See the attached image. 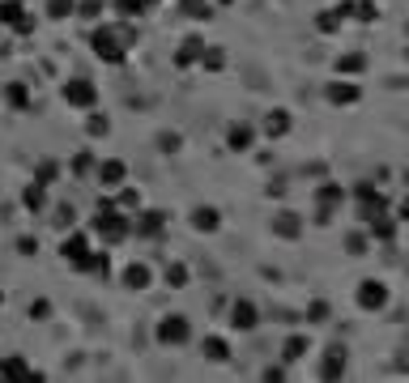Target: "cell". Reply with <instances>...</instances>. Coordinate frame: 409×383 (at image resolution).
I'll return each mask as SVG.
<instances>
[{"mask_svg":"<svg viewBox=\"0 0 409 383\" xmlns=\"http://www.w3.org/2000/svg\"><path fill=\"white\" fill-rule=\"evenodd\" d=\"M149 281H153L149 264H128V268H124V286H128V290H145Z\"/></svg>","mask_w":409,"mask_h":383,"instance_id":"obj_23","label":"cell"},{"mask_svg":"<svg viewBox=\"0 0 409 383\" xmlns=\"http://www.w3.org/2000/svg\"><path fill=\"white\" fill-rule=\"evenodd\" d=\"M22 204H26L30 213H39V209L47 204V192H43V183H30V188L22 192Z\"/></svg>","mask_w":409,"mask_h":383,"instance_id":"obj_31","label":"cell"},{"mask_svg":"<svg viewBox=\"0 0 409 383\" xmlns=\"http://www.w3.org/2000/svg\"><path fill=\"white\" fill-rule=\"evenodd\" d=\"M60 98H64L69 106H81V111H90V106L98 102V85H94L90 77H73V81H64Z\"/></svg>","mask_w":409,"mask_h":383,"instance_id":"obj_6","label":"cell"},{"mask_svg":"<svg viewBox=\"0 0 409 383\" xmlns=\"http://www.w3.org/2000/svg\"><path fill=\"white\" fill-rule=\"evenodd\" d=\"M367 247H371V239H367L363 230H349V235H345V251H349V256H367Z\"/></svg>","mask_w":409,"mask_h":383,"instance_id":"obj_34","label":"cell"},{"mask_svg":"<svg viewBox=\"0 0 409 383\" xmlns=\"http://www.w3.org/2000/svg\"><path fill=\"white\" fill-rule=\"evenodd\" d=\"M81 272H90V277H102V281H107V272H111V256H107V251H90V256L81 260Z\"/></svg>","mask_w":409,"mask_h":383,"instance_id":"obj_22","label":"cell"},{"mask_svg":"<svg viewBox=\"0 0 409 383\" xmlns=\"http://www.w3.org/2000/svg\"><path fill=\"white\" fill-rule=\"evenodd\" d=\"M256 323H261V311H256V302L239 298V302L230 307V328H239V333H251Z\"/></svg>","mask_w":409,"mask_h":383,"instance_id":"obj_13","label":"cell"},{"mask_svg":"<svg viewBox=\"0 0 409 383\" xmlns=\"http://www.w3.org/2000/svg\"><path fill=\"white\" fill-rule=\"evenodd\" d=\"M363 69H367V56H363V51H349V56L337 60V73H341V77H354V73H363Z\"/></svg>","mask_w":409,"mask_h":383,"instance_id":"obj_28","label":"cell"},{"mask_svg":"<svg viewBox=\"0 0 409 383\" xmlns=\"http://www.w3.org/2000/svg\"><path fill=\"white\" fill-rule=\"evenodd\" d=\"M200 47H204V39H196V34H192V39H183V43H179V51H175V69H192V64L200 60Z\"/></svg>","mask_w":409,"mask_h":383,"instance_id":"obj_20","label":"cell"},{"mask_svg":"<svg viewBox=\"0 0 409 383\" xmlns=\"http://www.w3.org/2000/svg\"><path fill=\"white\" fill-rule=\"evenodd\" d=\"M345 375V345H328L320 358V379H341Z\"/></svg>","mask_w":409,"mask_h":383,"instance_id":"obj_17","label":"cell"},{"mask_svg":"<svg viewBox=\"0 0 409 383\" xmlns=\"http://www.w3.org/2000/svg\"><path fill=\"white\" fill-rule=\"evenodd\" d=\"M179 5H196V0H179Z\"/></svg>","mask_w":409,"mask_h":383,"instance_id":"obj_47","label":"cell"},{"mask_svg":"<svg viewBox=\"0 0 409 383\" xmlns=\"http://www.w3.org/2000/svg\"><path fill=\"white\" fill-rule=\"evenodd\" d=\"M90 47L102 64H124L128 60V47H137V30L132 22H116V26H98L90 34Z\"/></svg>","mask_w":409,"mask_h":383,"instance_id":"obj_1","label":"cell"},{"mask_svg":"<svg viewBox=\"0 0 409 383\" xmlns=\"http://www.w3.org/2000/svg\"><path fill=\"white\" fill-rule=\"evenodd\" d=\"M396 217H388V213H375L371 222H367V239H375V243H392L396 239Z\"/></svg>","mask_w":409,"mask_h":383,"instance_id":"obj_16","label":"cell"},{"mask_svg":"<svg viewBox=\"0 0 409 383\" xmlns=\"http://www.w3.org/2000/svg\"><path fill=\"white\" fill-rule=\"evenodd\" d=\"M261 132H265L269 141H282V137L290 132V111H286V106H273V111H265Z\"/></svg>","mask_w":409,"mask_h":383,"instance_id":"obj_12","label":"cell"},{"mask_svg":"<svg viewBox=\"0 0 409 383\" xmlns=\"http://www.w3.org/2000/svg\"><path fill=\"white\" fill-rule=\"evenodd\" d=\"M251 141H256V128H251V124H230V132H226V145H230L235 153L251 149Z\"/></svg>","mask_w":409,"mask_h":383,"instance_id":"obj_21","label":"cell"},{"mask_svg":"<svg viewBox=\"0 0 409 383\" xmlns=\"http://www.w3.org/2000/svg\"><path fill=\"white\" fill-rule=\"evenodd\" d=\"M116 192H120V200H116V204H120L124 213H132V209H141V192H137V188H124V183H120Z\"/></svg>","mask_w":409,"mask_h":383,"instance_id":"obj_36","label":"cell"},{"mask_svg":"<svg viewBox=\"0 0 409 383\" xmlns=\"http://www.w3.org/2000/svg\"><path fill=\"white\" fill-rule=\"evenodd\" d=\"M183 18H192V22H209V18H214L209 0H196V5H183Z\"/></svg>","mask_w":409,"mask_h":383,"instance_id":"obj_37","label":"cell"},{"mask_svg":"<svg viewBox=\"0 0 409 383\" xmlns=\"http://www.w3.org/2000/svg\"><path fill=\"white\" fill-rule=\"evenodd\" d=\"M153 337H158V345H188L192 323H188V315H167V319H158Z\"/></svg>","mask_w":409,"mask_h":383,"instance_id":"obj_5","label":"cell"},{"mask_svg":"<svg viewBox=\"0 0 409 383\" xmlns=\"http://www.w3.org/2000/svg\"><path fill=\"white\" fill-rule=\"evenodd\" d=\"M200 69H209V73H222L226 69V51L222 47H200V60H196Z\"/></svg>","mask_w":409,"mask_h":383,"instance_id":"obj_26","label":"cell"},{"mask_svg":"<svg viewBox=\"0 0 409 383\" xmlns=\"http://www.w3.org/2000/svg\"><path fill=\"white\" fill-rule=\"evenodd\" d=\"M94 235H102V243H124V239H128V213H124L116 200H107V196H98Z\"/></svg>","mask_w":409,"mask_h":383,"instance_id":"obj_2","label":"cell"},{"mask_svg":"<svg viewBox=\"0 0 409 383\" xmlns=\"http://www.w3.org/2000/svg\"><path fill=\"white\" fill-rule=\"evenodd\" d=\"M162 230H167L162 209H137V217H128V235H137V239H158Z\"/></svg>","mask_w":409,"mask_h":383,"instance_id":"obj_3","label":"cell"},{"mask_svg":"<svg viewBox=\"0 0 409 383\" xmlns=\"http://www.w3.org/2000/svg\"><path fill=\"white\" fill-rule=\"evenodd\" d=\"M47 315H51V302H47V298L30 302V319H47Z\"/></svg>","mask_w":409,"mask_h":383,"instance_id":"obj_46","label":"cell"},{"mask_svg":"<svg viewBox=\"0 0 409 383\" xmlns=\"http://www.w3.org/2000/svg\"><path fill=\"white\" fill-rule=\"evenodd\" d=\"M73 13H77V0H47V18L64 22V18H73Z\"/></svg>","mask_w":409,"mask_h":383,"instance_id":"obj_32","label":"cell"},{"mask_svg":"<svg viewBox=\"0 0 409 383\" xmlns=\"http://www.w3.org/2000/svg\"><path fill=\"white\" fill-rule=\"evenodd\" d=\"M94 175H98L102 192H116L120 183H128V162H120V158H102V162H94Z\"/></svg>","mask_w":409,"mask_h":383,"instance_id":"obj_8","label":"cell"},{"mask_svg":"<svg viewBox=\"0 0 409 383\" xmlns=\"http://www.w3.org/2000/svg\"><path fill=\"white\" fill-rule=\"evenodd\" d=\"M167 286H171V290H183V286H188V264H179V260L167 264Z\"/></svg>","mask_w":409,"mask_h":383,"instance_id":"obj_35","label":"cell"},{"mask_svg":"<svg viewBox=\"0 0 409 383\" xmlns=\"http://www.w3.org/2000/svg\"><path fill=\"white\" fill-rule=\"evenodd\" d=\"M218 226H222V213H218L214 204H196V209H192V230H196V235H214Z\"/></svg>","mask_w":409,"mask_h":383,"instance_id":"obj_14","label":"cell"},{"mask_svg":"<svg viewBox=\"0 0 409 383\" xmlns=\"http://www.w3.org/2000/svg\"><path fill=\"white\" fill-rule=\"evenodd\" d=\"M179 145H183V137H179V132H158V149H162V153H175Z\"/></svg>","mask_w":409,"mask_h":383,"instance_id":"obj_43","label":"cell"},{"mask_svg":"<svg viewBox=\"0 0 409 383\" xmlns=\"http://www.w3.org/2000/svg\"><path fill=\"white\" fill-rule=\"evenodd\" d=\"M145 5H158V0H145Z\"/></svg>","mask_w":409,"mask_h":383,"instance_id":"obj_50","label":"cell"},{"mask_svg":"<svg viewBox=\"0 0 409 383\" xmlns=\"http://www.w3.org/2000/svg\"><path fill=\"white\" fill-rule=\"evenodd\" d=\"M18 251H22V256H34V251H39V239H34V235H22V239H18Z\"/></svg>","mask_w":409,"mask_h":383,"instance_id":"obj_45","label":"cell"},{"mask_svg":"<svg viewBox=\"0 0 409 383\" xmlns=\"http://www.w3.org/2000/svg\"><path fill=\"white\" fill-rule=\"evenodd\" d=\"M0 307H5V290H0Z\"/></svg>","mask_w":409,"mask_h":383,"instance_id":"obj_48","label":"cell"},{"mask_svg":"<svg viewBox=\"0 0 409 383\" xmlns=\"http://www.w3.org/2000/svg\"><path fill=\"white\" fill-rule=\"evenodd\" d=\"M102 9H107L102 0H77V13H81V18H90V22H94V18H102Z\"/></svg>","mask_w":409,"mask_h":383,"instance_id":"obj_41","label":"cell"},{"mask_svg":"<svg viewBox=\"0 0 409 383\" xmlns=\"http://www.w3.org/2000/svg\"><path fill=\"white\" fill-rule=\"evenodd\" d=\"M345 18H358V22H375V18H380V9L371 5V0H349Z\"/></svg>","mask_w":409,"mask_h":383,"instance_id":"obj_29","label":"cell"},{"mask_svg":"<svg viewBox=\"0 0 409 383\" xmlns=\"http://www.w3.org/2000/svg\"><path fill=\"white\" fill-rule=\"evenodd\" d=\"M5 98H9V106H18V111H26V106H30V90H26L22 81H13V85L5 90Z\"/></svg>","mask_w":409,"mask_h":383,"instance_id":"obj_33","label":"cell"},{"mask_svg":"<svg viewBox=\"0 0 409 383\" xmlns=\"http://www.w3.org/2000/svg\"><path fill=\"white\" fill-rule=\"evenodd\" d=\"M324 94H328V102H333V106H354L358 98H363V90H358L354 81H333Z\"/></svg>","mask_w":409,"mask_h":383,"instance_id":"obj_18","label":"cell"},{"mask_svg":"<svg viewBox=\"0 0 409 383\" xmlns=\"http://www.w3.org/2000/svg\"><path fill=\"white\" fill-rule=\"evenodd\" d=\"M273 235H277V239H298V235H303V217H298L294 209L273 213Z\"/></svg>","mask_w":409,"mask_h":383,"instance_id":"obj_15","label":"cell"},{"mask_svg":"<svg viewBox=\"0 0 409 383\" xmlns=\"http://www.w3.org/2000/svg\"><path fill=\"white\" fill-rule=\"evenodd\" d=\"M90 251H94V247H90V235H64V239H60V260L73 264V268H81V260H85Z\"/></svg>","mask_w":409,"mask_h":383,"instance_id":"obj_11","label":"cell"},{"mask_svg":"<svg viewBox=\"0 0 409 383\" xmlns=\"http://www.w3.org/2000/svg\"><path fill=\"white\" fill-rule=\"evenodd\" d=\"M73 217H77V213H73V204H56V217H51V222H56V226L64 230V226H73Z\"/></svg>","mask_w":409,"mask_h":383,"instance_id":"obj_44","label":"cell"},{"mask_svg":"<svg viewBox=\"0 0 409 383\" xmlns=\"http://www.w3.org/2000/svg\"><path fill=\"white\" fill-rule=\"evenodd\" d=\"M94 171V153L90 149H81L77 158H73V175H90Z\"/></svg>","mask_w":409,"mask_h":383,"instance_id":"obj_42","label":"cell"},{"mask_svg":"<svg viewBox=\"0 0 409 383\" xmlns=\"http://www.w3.org/2000/svg\"><path fill=\"white\" fill-rule=\"evenodd\" d=\"M341 204H345V188H341V183H320V188H316V222L328 226Z\"/></svg>","mask_w":409,"mask_h":383,"instance_id":"obj_4","label":"cell"},{"mask_svg":"<svg viewBox=\"0 0 409 383\" xmlns=\"http://www.w3.org/2000/svg\"><path fill=\"white\" fill-rule=\"evenodd\" d=\"M85 132H90V137H107V132H111V120H107V116H90V120H85Z\"/></svg>","mask_w":409,"mask_h":383,"instance_id":"obj_38","label":"cell"},{"mask_svg":"<svg viewBox=\"0 0 409 383\" xmlns=\"http://www.w3.org/2000/svg\"><path fill=\"white\" fill-rule=\"evenodd\" d=\"M358 307L363 311H384L388 307V286L384 281H375V277H367V281H358Z\"/></svg>","mask_w":409,"mask_h":383,"instance_id":"obj_10","label":"cell"},{"mask_svg":"<svg viewBox=\"0 0 409 383\" xmlns=\"http://www.w3.org/2000/svg\"><path fill=\"white\" fill-rule=\"evenodd\" d=\"M145 9H149L145 0H116V13H120V22H137Z\"/></svg>","mask_w":409,"mask_h":383,"instance_id":"obj_30","label":"cell"},{"mask_svg":"<svg viewBox=\"0 0 409 383\" xmlns=\"http://www.w3.org/2000/svg\"><path fill=\"white\" fill-rule=\"evenodd\" d=\"M0 22L13 26L18 34H34V13H26L22 0H0Z\"/></svg>","mask_w":409,"mask_h":383,"instance_id":"obj_9","label":"cell"},{"mask_svg":"<svg viewBox=\"0 0 409 383\" xmlns=\"http://www.w3.org/2000/svg\"><path fill=\"white\" fill-rule=\"evenodd\" d=\"M341 22H345L341 5H337V9H320V13H316V30H320V34H337V30H341Z\"/></svg>","mask_w":409,"mask_h":383,"instance_id":"obj_24","label":"cell"},{"mask_svg":"<svg viewBox=\"0 0 409 383\" xmlns=\"http://www.w3.org/2000/svg\"><path fill=\"white\" fill-rule=\"evenodd\" d=\"M328 315H333V307H328V302H324V298H316V302H312V307H307V319H312V323H324V319H328Z\"/></svg>","mask_w":409,"mask_h":383,"instance_id":"obj_40","label":"cell"},{"mask_svg":"<svg viewBox=\"0 0 409 383\" xmlns=\"http://www.w3.org/2000/svg\"><path fill=\"white\" fill-rule=\"evenodd\" d=\"M0 379H43V375H39V370H30V366H26V358H18V354H13V358H0Z\"/></svg>","mask_w":409,"mask_h":383,"instance_id":"obj_19","label":"cell"},{"mask_svg":"<svg viewBox=\"0 0 409 383\" xmlns=\"http://www.w3.org/2000/svg\"><path fill=\"white\" fill-rule=\"evenodd\" d=\"M354 196H358V217H363V222H371L375 213H388V196L375 183H358Z\"/></svg>","mask_w":409,"mask_h":383,"instance_id":"obj_7","label":"cell"},{"mask_svg":"<svg viewBox=\"0 0 409 383\" xmlns=\"http://www.w3.org/2000/svg\"><path fill=\"white\" fill-rule=\"evenodd\" d=\"M200 354L209 358V362H226V358H230V345H226L222 337H204V341H200Z\"/></svg>","mask_w":409,"mask_h":383,"instance_id":"obj_27","label":"cell"},{"mask_svg":"<svg viewBox=\"0 0 409 383\" xmlns=\"http://www.w3.org/2000/svg\"><path fill=\"white\" fill-rule=\"evenodd\" d=\"M56 175H60V167H56V162H39V175H34V183H56Z\"/></svg>","mask_w":409,"mask_h":383,"instance_id":"obj_39","label":"cell"},{"mask_svg":"<svg viewBox=\"0 0 409 383\" xmlns=\"http://www.w3.org/2000/svg\"><path fill=\"white\" fill-rule=\"evenodd\" d=\"M307 337L303 333H294V337H286V345H282V362H298V358H307Z\"/></svg>","mask_w":409,"mask_h":383,"instance_id":"obj_25","label":"cell"},{"mask_svg":"<svg viewBox=\"0 0 409 383\" xmlns=\"http://www.w3.org/2000/svg\"><path fill=\"white\" fill-rule=\"evenodd\" d=\"M218 5H235V0H218Z\"/></svg>","mask_w":409,"mask_h":383,"instance_id":"obj_49","label":"cell"}]
</instances>
